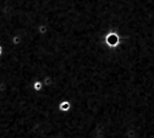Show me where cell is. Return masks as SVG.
I'll return each mask as SVG.
<instances>
[{"mask_svg": "<svg viewBox=\"0 0 154 138\" xmlns=\"http://www.w3.org/2000/svg\"><path fill=\"white\" fill-rule=\"evenodd\" d=\"M71 108V104L69 103V100H63L58 104V109H59L60 112H69Z\"/></svg>", "mask_w": 154, "mask_h": 138, "instance_id": "6da1fadb", "label": "cell"}, {"mask_svg": "<svg viewBox=\"0 0 154 138\" xmlns=\"http://www.w3.org/2000/svg\"><path fill=\"white\" fill-rule=\"evenodd\" d=\"M33 89L35 91H41L43 89V82L41 80H36V81L33 82Z\"/></svg>", "mask_w": 154, "mask_h": 138, "instance_id": "7a4b0ae2", "label": "cell"}, {"mask_svg": "<svg viewBox=\"0 0 154 138\" xmlns=\"http://www.w3.org/2000/svg\"><path fill=\"white\" fill-rule=\"evenodd\" d=\"M3 50H4L3 46H2V45H0V57H1L2 55H3Z\"/></svg>", "mask_w": 154, "mask_h": 138, "instance_id": "3957f363", "label": "cell"}, {"mask_svg": "<svg viewBox=\"0 0 154 138\" xmlns=\"http://www.w3.org/2000/svg\"><path fill=\"white\" fill-rule=\"evenodd\" d=\"M53 138H59V137H57V136H55V137H53Z\"/></svg>", "mask_w": 154, "mask_h": 138, "instance_id": "277c9868", "label": "cell"}]
</instances>
